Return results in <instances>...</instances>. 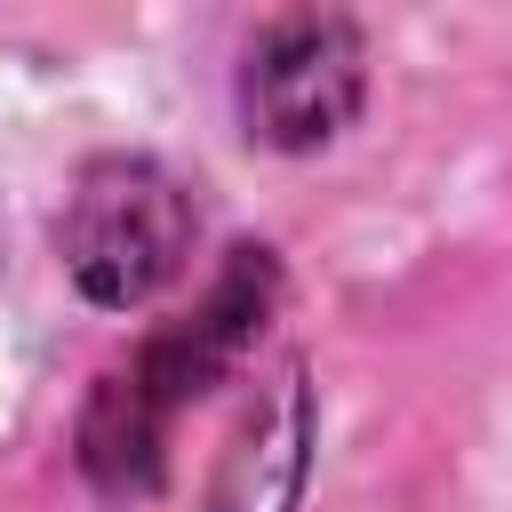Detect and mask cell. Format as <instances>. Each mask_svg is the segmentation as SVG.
I'll use <instances>...</instances> for the list:
<instances>
[{
    "mask_svg": "<svg viewBox=\"0 0 512 512\" xmlns=\"http://www.w3.org/2000/svg\"><path fill=\"white\" fill-rule=\"evenodd\" d=\"M272 304H280V256L256 248V240H240L224 256V272L208 280V296L184 320L152 328L120 368L96 376V392L80 408V472H88L96 496L128 504V496H152L168 480V432H176V416L192 400H208V384L264 336Z\"/></svg>",
    "mask_w": 512,
    "mask_h": 512,
    "instance_id": "6da1fadb",
    "label": "cell"
},
{
    "mask_svg": "<svg viewBox=\"0 0 512 512\" xmlns=\"http://www.w3.org/2000/svg\"><path fill=\"white\" fill-rule=\"evenodd\" d=\"M56 256L88 304L136 312L192 256V192L152 152H96L64 192Z\"/></svg>",
    "mask_w": 512,
    "mask_h": 512,
    "instance_id": "7a4b0ae2",
    "label": "cell"
},
{
    "mask_svg": "<svg viewBox=\"0 0 512 512\" xmlns=\"http://www.w3.org/2000/svg\"><path fill=\"white\" fill-rule=\"evenodd\" d=\"M368 96V40L352 16H272L240 64V120L272 152H320L360 120Z\"/></svg>",
    "mask_w": 512,
    "mask_h": 512,
    "instance_id": "3957f363",
    "label": "cell"
},
{
    "mask_svg": "<svg viewBox=\"0 0 512 512\" xmlns=\"http://www.w3.org/2000/svg\"><path fill=\"white\" fill-rule=\"evenodd\" d=\"M304 448H312V392H304V368L288 360L280 384L248 408L240 440L224 448L216 488H208L200 512H296V496H304Z\"/></svg>",
    "mask_w": 512,
    "mask_h": 512,
    "instance_id": "277c9868",
    "label": "cell"
}]
</instances>
